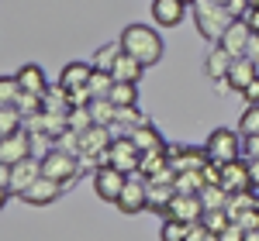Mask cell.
<instances>
[{
  "mask_svg": "<svg viewBox=\"0 0 259 241\" xmlns=\"http://www.w3.org/2000/svg\"><path fill=\"white\" fill-rule=\"evenodd\" d=\"M128 138L139 145L142 155H145V152H166V141H162V135L156 131V128H152V124H149V120H145L142 128H135V131H132Z\"/></svg>",
  "mask_w": 259,
  "mask_h": 241,
  "instance_id": "21",
  "label": "cell"
},
{
  "mask_svg": "<svg viewBox=\"0 0 259 241\" xmlns=\"http://www.w3.org/2000/svg\"><path fill=\"white\" fill-rule=\"evenodd\" d=\"M114 124H121V128H128V135L135 131V128H142L145 124V117H142L135 107H118V120Z\"/></svg>",
  "mask_w": 259,
  "mask_h": 241,
  "instance_id": "36",
  "label": "cell"
},
{
  "mask_svg": "<svg viewBox=\"0 0 259 241\" xmlns=\"http://www.w3.org/2000/svg\"><path fill=\"white\" fill-rule=\"evenodd\" d=\"M242 241H259V231H245V238Z\"/></svg>",
  "mask_w": 259,
  "mask_h": 241,
  "instance_id": "45",
  "label": "cell"
},
{
  "mask_svg": "<svg viewBox=\"0 0 259 241\" xmlns=\"http://www.w3.org/2000/svg\"><path fill=\"white\" fill-rule=\"evenodd\" d=\"M166 217H177V221H187V224L204 221V203H200V193H177L173 203L166 207Z\"/></svg>",
  "mask_w": 259,
  "mask_h": 241,
  "instance_id": "9",
  "label": "cell"
},
{
  "mask_svg": "<svg viewBox=\"0 0 259 241\" xmlns=\"http://www.w3.org/2000/svg\"><path fill=\"white\" fill-rule=\"evenodd\" d=\"M245 155H249V159H259V135L245 138Z\"/></svg>",
  "mask_w": 259,
  "mask_h": 241,
  "instance_id": "41",
  "label": "cell"
},
{
  "mask_svg": "<svg viewBox=\"0 0 259 241\" xmlns=\"http://www.w3.org/2000/svg\"><path fill=\"white\" fill-rule=\"evenodd\" d=\"M14 107H18L24 117H38L41 110H45V97H38V93H21Z\"/></svg>",
  "mask_w": 259,
  "mask_h": 241,
  "instance_id": "33",
  "label": "cell"
},
{
  "mask_svg": "<svg viewBox=\"0 0 259 241\" xmlns=\"http://www.w3.org/2000/svg\"><path fill=\"white\" fill-rule=\"evenodd\" d=\"M204 224H207V231L221 234V231L232 224V217H228V210H204Z\"/></svg>",
  "mask_w": 259,
  "mask_h": 241,
  "instance_id": "37",
  "label": "cell"
},
{
  "mask_svg": "<svg viewBox=\"0 0 259 241\" xmlns=\"http://www.w3.org/2000/svg\"><path fill=\"white\" fill-rule=\"evenodd\" d=\"M21 97V83L18 76H0V107H11Z\"/></svg>",
  "mask_w": 259,
  "mask_h": 241,
  "instance_id": "34",
  "label": "cell"
},
{
  "mask_svg": "<svg viewBox=\"0 0 259 241\" xmlns=\"http://www.w3.org/2000/svg\"><path fill=\"white\" fill-rule=\"evenodd\" d=\"M259 207V190H245V193H232V200H228V217L235 221L239 214L245 210H256Z\"/></svg>",
  "mask_w": 259,
  "mask_h": 241,
  "instance_id": "27",
  "label": "cell"
},
{
  "mask_svg": "<svg viewBox=\"0 0 259 241\" xmlns=\"http://www.w3.org/2000/svg\"><path fill=\"white\" fill-rule=\"evenodd\" d=\"M124 186H128V172H121V169H114V165L94 169V193H97L100 200L118 203V197L124 193Z\"/></svg>",
  "mask_w": 259,
  "mask_h": 241,
  "instance_id": "5",
  "label": "cell"
},
{
  "mask_svg": "<svg viewBox=\"0 0 259 241\" xmlns=\"http://www.w3.org/2000/svg\"><path fill=\"white\" fill-rule=\"evenodd\" d=\"M31 131H14L7 138H0V165H18V162L31 159Z\"/></svg>",
  "mask_w": 259,
  "mask_h": 241,
  "instance_id": "7",
  "label": "cell"
},
{
  "mask_svg": "<svg viewBox=\"0 0 259 241\" xmlns=\"http://www.w3.org/2000/svg\"><path fill=\"white\" fill-rule=\"evenodd\" d=\"M118 41L124 48V55H135L142 66H156L162 59V38H159V31L149 28V24H128Z\"/></svg>",
  "mask_w": 259,
  "mask_h": 241,
  "instance_id": "1",
  "label": "cell"
},
{
  "mask_svg": "<svg viewBox=\"0 0 259 241\" xmlns=\"http://www.w3.org/2000/svg\"><path fill=\"white\" fill-rule=\"evenodd\" d=\"M242 131H232V128H214L211 135H207V145H204V152H207V159L218 162V165H228V162L242 159Z\"/></svg>",
  "mask_w": 259,
  "mask_h": 241,
  "instance_id": "3",
  "label": "cell"
},
{
  "mask_svg": "<svg viewBox=\"0 0 259 241\" xmlns=\"http://www.w3.org/2000/svg\"><path fill=\"white\" fill-rule=\"evenodd\" d=\"M18 83H21V93L49 97V83H45V73H41L38 66H21L18 69Z\"/></svg>",
  "mask_w": 259,
  "mask_h": 241,
  "instance_id": "20",
  "label": "cell"
},
{
  "mask_svg": "<svg viewBox=\"0 0 259 241\" xmlns=\"http://www.w3.org/2000/svg\"><path fill=\"white\" fill-rule=\"evenodd\" d=\"M232 66H235V55H232L228 48H221L218 41H214V48L207 52V62H204V73H207V80L225 83V80H228V73H232Z\"/></svg>",
  "mask_w": 259,
  "mask_h": 241,
  "instance_id": "15",
  "label": "cell"
},
{
  "mask_svg": "<svg viewBox=\"0 0 259 241\" xmlns=\"http://www.w3.org/2000/svg\"><path fill=\"white\" fill-rule=\"evenodd\" d=\"M87 107H90V117H94V124L114 128V120H118V103L111 100V97H97V100L87 103Z\"/></svg>",
  "mask_w": 259,
  "mask_h": 241,
  "instance_id": "23",
  "label": "cell"
},
{
  "mask_svg": "<svg viewBox=\"0 0 259 241\" xmlns=\"http://www.w3.org/2000/svg\"><path fill=\"white\" fill-rule=\"evenodd\" d=\"M21 120H24V114H21L14 103H11V107H0V138L21 131Z\"/></svg>",
  "mask_w": 259,
  "mask_h": 241,
  "instance_id": "30",
  "label": "cell"
},
{
  "mask_svg": "<svg viewBox=\"0 0 259 241\" xmlns=\"http://www.w3.org/2000/svg\"><path fill=\"white\" fill-rule=\"evenodd\" d=\"M145 186H149V207L159 210V214H166V207L177 197V186H173V183H156V179H145Z\"/></svg>",
  "mask_w": 259,
  "mask_h": 241,
  "instance_id": "22",
  "label": "cell"
},
{
  "mask_svg": "<svg viewBox=\"0 0 259 241\" xmlns=\"http://www.w3.org/2000/svg\"><path fill=\"white\" fill-rule=\"evenodd\" d=\"M69 128H73V131H87V128H94L90 107H73V110H69Z\"/></svg>",
  "mask_w": 259,
  "mask_h": 241,
  "instance_id": "38",
  "label": "cell"
},
{
  "mask_svg": "<svg viewBox=\"0 0 259 241\" xmlns=\"http://www.w3.org/2000/svg\"><path fill=\"white\" fill-rule=\"evenodd\" d=\"M107 165H114V169H121V172H139L142 165V152L139 145L128 138V135H121V138L111 141V148H107Z\"/></svg>",
  "mask_w": 259,
  "mask_h": 241,
  "instance_id": "6",
  "label": "cell"
},
{
  "mask_svg": "<svg viewBox=\"0 0 259 241\" xmlns=\"http://www.w3.org/2000/svg\"><path fill=\"white\" fill-rule=\"evenodd\" d=\"M177 193H200L207 183H204V172H177Z\"/></svg>",
  "mask_w": 259,
  "mask_h": 241,
  "instance_id": "31",
  "label": "cell"
},
{
  "mask_svg": "<svg viewBox=\"0 0 259 241\" xmlns=\"http://www.w3.org/2000/svg\"><path fill=\"white\" fill-rule=\"evenodd\" d=\"M166 155H169V165L177 169V172H204V165H207V152L204 148H166Z\"/></svg>",
  "mask_w": 259,
  "mask_h": 241,
  "instance_id": "11",
  "label": "cell"
},
{
  "mask_svg": "<svg viewBox=\"0 0 259 241\" xmlns=\"http://www.w3.org/2000/svg\"><path fill=\"white\" fill-rule=\"evenodd\" d=\"M41 176V159H24V162H18V165H11V190L14 193H24L31 183Z\"/></svg>",
  "mask_w": 259,
  "mask_h": 241,
  "instance_id": "17",
  "label": "cell"
},
{
  "mask_svg": "<svg viewBox=\"0 0 259 241\" xmlns=\"http://www.w3.org/2000/svg\"><path fill=\"white\" fill-rule=\"evenodd\" d=\"M249 176H252V190H259V159H249Z\"/></svg>",
  "mask_w": 259,
  "mask_h": 241,
  "instance_id": "44",
  "label": "cell"
},
{
  "mask_svg": "<svg viewBox=\"0 0 259 241\" xmlns=\"http://www.w3.org/2000/svg\"><path fill=\"white\" fill-rule=\"evenodd\" d=\"M118 207H121V214H142L149 207V186H145V179H132L128 176V186L118 197Z\"/></svg>",
  "mask_w": 259,
  "mask_h": 241,
  "instance_id": "13",
  "label": "cell"
},
{
  "mask_svg": "<svg viewBox=\"0 0 259 241\" xmlns=\"http://www.w3.org/2000/svg\"><path fill=\"white\" fill-rule=\"evenodd\" d=\"M242 97H245V103L252 107V103H259V80H252L245 90H242Z\"/></svg>",
  "mask_w": 259,
  "mask_h": 241,
  "instance_id": "39",
  "label": "cell"
},
{
  "mask_svg": "<svg viewBox=\"0 0 259 241\" xmlns=\"http://www.w3.org/2000/svg\"><path fill=\"white\" fill-rule=\"evenodd\" d=\"M121 41H111V45H100L97 55H94V69H100V73H114V62L121 59Z\"/></svg>",
  "mask_w": 259,
  "mask_h": 241,
  "instance_id": "26",
  "label": "cell"
},
{
  "mask_svg": "<svg viewBox=\"0 0 259 241\" xmlns=\"http://www.w3.org/2000/svg\"><path fill=\"white\" fill-rule=\"evenodd\" d=\"M207 238V224L197 221V224H190V234H187V241H204Z\"/></svg>",
  "mask_w": 259,
  "mask_h": 241,
  "instance_id": "40",
  "label": "cell"
},
{
  "mask_svg": "<svg viewBox=\"0 0 259 241\" xmlns=\"http://www.w3.org/2000/svg\"><path fill=\"white\" fill-rule=\"evenodd\" d=\"M245 55H249V59H252V62L259 59V31H256V35H252V41H249V48H245Z\"/></svg>",
  "mask_w": 259,
  "mask_h": 241,
  "instance_id": "43",
  "label": "cell"
},
{
  "mask_svg": "<svg viewBox=\"0 0 259 241\" xmlns=\"http://www.w3.org/2000/svg\"><path fill=\"white\" fill-rule=\"evenodd\" d=\"M221 186L228 193H245L252 190V176H249V159H235L228 165H221Z\"/></svg>",
  "mask_w": 259,
  "mask_h": 241,
  "instance_id": "12",
  "label": "cell"
},
{
  "mask_svg": "<svg viewBox=\"0 0 259 241\" xmlns=\"http://www.w3.org/2000/svg\"><path fill=\"white\" fill-rule=\"evenodd\" d=\"M252 4H256V7H259V0H252Z\"/></svg>",
  "mask_w": 259,
  "mask_h": 241,
  "instance_id": "47",
  "label": "cell"
},
{
  "mask_svg": "<svg viewBox=\"0 0 259 241\" xmlns=\"http://www.w3.org/2000/svg\"><path fill=\"white\" fill-rule=\"evenodd\" d=\"M228 200H232V193L218 186V183H207L204 190H200V203H204V210H228Z\"/></svg>",
  "mask_w": 259,
  "mask_h": 241,
  "instance_id": "25",
  "label": "cell"
},
{
  "mask_svg": "<svg viewBox=\"0 0 259 241\" xmlns=\"http://www.w3.org/2000/svg\"><path fill=\"white\" fill-rule=\"evenodd\" d=\"M114 76L111 73H100V69H94V76H90V83H87V93H90V100H97V97H111V90H114Z\"/></svg>",
  "mask_w": 259,
  "mask_h": 241,
  "instance_id": "28",
  "label": "cell"
},
{
  "mask_svg": "<svg viewBox=\"0 0 259 241\" xmlns=\"http://www.w3.org/2000/svg\"><path fill=\"white\" fill-rule=\"evenodd\" d=\"M239 131H242V138H252V135H259V103L245 107V114H242V120H239Z\"/></svg>",
  "mask_w": 259,
  "mask_h": 241,
  "instance_id": "35",
  "label": "cell"
},
{
  "mask_svg": "<svg viewBox=\"0 0 259 241\" xmlns=\"http://www.w3.org/2000/svg\"><path fill=\"white\" fill-rule=\"evenodd\" d=\"M59 197H62V183L49 179V176H38V179L21 193V200L31 203V207H49V203H56Z\"/></svg>",
  "mask_w": 259,
  "mask_h": 241,
  "instance_id": "10",
  "label": "cell"
},
{
  "mask_svg": "<svg viewBox=\"0 0 259 241\" xmlns=\"http://www.w3.org/2000/svg\"><path fill=\"white\" fill-rule=\"evenodd\" d=\"M41 176L69 186V183L80 176V155H73V152H66V148H52V152L41 159Z\"/></svg>",
  "mask_w": 259,
  "mask_h": 241,
  "instance_id": "4",
  "label": "cell"
},
{
  "mask_svg": "<svg viewBox=\"0 0 259 241\" xmlns=\"http://www.w3.org/2000/svg\"><path fill=\"white\" fill-rule=\"evenodd\" d=\"M252 80H259V73H256V62L249 59V55H242V59H235V66H232V73H228V86H232V90H245V86H249V83Z\"/></svg>",
  "mask_w": 259,
  "mask_h": 241,
  "instance_id": "19",
  "label": "cell"
},
{
  "mask_svg": "<svg viewBox=\"0 0 259 241\" xmlns=\"http://www.w3.org/2000/svg\"><path fill=\"white\" fill-rule=\"evenodd\" d=\"M90 76H94V62H69L59 76V86H66L69 93H80V90H87Z\"/></svg>",
  "mask_w": 259,
  "mask_h": 241,
  "instance_id": "16",
  "label": "cell"
},
{
  "mask_svg": "<svg viewBox=\"0 0 259 241\" xmlns=\"http://www.w3.org/2000/svg\"><path fill=\"white\" fill-rule=\"evenodd\" d=\"M111 100L118 103V107H135V100H139V86H135V83H114Z\"/></svg>",
  "mask_w": 259,
  "mask_h": 241,
  "instance_id": "32",
  "label": "cell"
},
{
  "mask_svg": "<svg viewBox=\"0 0 259 241\" xmlns=\"http://www.w3.org/2000/svg\"><path fill=\"white\" fill-rule=\"evenodd\" d=\"M111 141H114V138H111V128L94 124V128L80 131V155H107Z\"/></svg>",
  "mask_w": 259,
  "mask_h": 241,
  "instance_id": "14",
  "label": "cell"
},
{
  "mask_svg": "<svg viewBox=\"0 0 259 241\" xmlns=\"http://www.w3.org/2000/svg\"><path fill=\"white\" fill-rule=\"evenodd\" d=\"M252 35H256V31L249 28V21L235 18L228 28H225V35H221L218 45H221V48H228L235 59H242V55H245V48H249V41H252Z\"/></svg>",
  "mask_w": 259,
  "mask_h": 241,
  "instance_id": "8",
  "label": "cell"
},
{
  "mask_svg": "<svg viewBox=\"0 0 259 241\" xmlns=\"http://www.w3.org/2000/svg\"><path fill=\"white\" fill-rule=\"evenodd\" d=\"M245 21H249V28H252V31H259V7H256V4L245 11Z\"/></svg>",
  "mask_w": 259,
  "mask_h": 241,
  "instance_id": "42",
  "label": "cell"
},
{
  "mask_svg": "<svg viewBox=\"0 0 259 241\" xmlns=\"http://www.w3.org/2000/svg\"><path fill=\"white\" fill-rule=\"evenodd\" d=\"M142 73H145V66H142L135 55H124V52H121V59L114 62V73H111V76L118 83H139Z\"/></svg>",
  "mask_w": 259,
  "mask_h": 241,
  "instance_id": "24",
  "label": "cell"
},
{
  "mask_svg": "<svg viewBox=\"0 0 259 241\" xmlns=\"http://www.w3.org/2000/svg\"><path fill=\"white\" fill-rule=\"evenodd\" d=\"M190 11H194V24H197V31L204 35V38H211V41H221L225 28L235 21V18H232V11H228L221 0H194Z\"/></svg>",
  "mask_w": 259,
  "mask_h": 241,
  "instance_id": "2",
  "label": "cell"
},
{
  "mask_svg": "<svg viewBox=\"0 0 259 241\" xmlns=\"http://www.w3.org/2000/svg\"><path fill=\"white\" fill-rule=\"evenodd\" d=\"M180 4H194V0H180Z\"/></svg>",
  "mask_w": 259,
  "mask_h": 241,
  "instance_id": "46",
  "label": "cell"
},
{
  "mask_svg": "<svg viewBox=\"0 0 259 241\" xmlns=\"http://www.w3.org/2000/svg\"><path fill=\"white\" fill-rule=\"evenodd\" d=\"M187 234H190V224L177 217H166L159 227V241H187Z\"/></svg>",
  "mask_w": 259,
  "mask_h": 241,
  "instance_id": "29",
  "label": "cell"
},
{
  "mask_svg": "<svg viewBox=\"0 0 259 241\" xmlns=\"http://www.w3.org/2000/svg\"><path fill=\"white\" fill-rule=\"evenodd\" d=\"M183 14H187V4H180V0H152V21L159 28H177Z\"/></svg>",
  "mask_w": 259,
  "mask_h": 241,
  "instance_id": "18",
  "label": "cell"
}]
</instances>
